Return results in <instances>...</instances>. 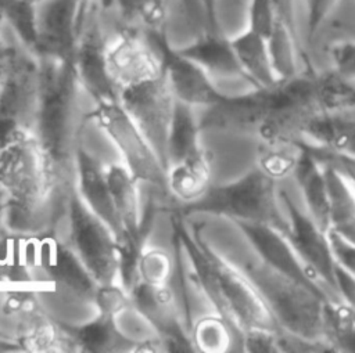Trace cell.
Listing matches in <instances>:
<instances>
[{
	"label": "cell",
	"instance_id": "obj_45",
	"mask_svg": "<svg viewBox=\"0 0 355 353\" xmlns=\"http://www.w3.org/2000/svg\"><path fill=\"white\" fill-rule=\"evenodd\" d=\"M279 17L284 21V24L297 35V24H295V7L294 0H275ZM298 36V35H297Z\"/></svg>",
	"mask_w": 355,
	"mask_h": 353
},
{
	"label": "cell",
	"instance_id": "obj_32",
	"mask_svg": "<svg viewBox=\"0 0 355 353\" xmlns=\"http://www.w3.org/2000/svg\"><path fill=\"white\" fill-rule=\"evenodd\" d=\"M298 36L284 24L282 18L266 37L270 62L279 80L291 79L298 75L297 62Z\"/></svg>",
	"mask_w": 355,
	"mask_h": 353
},
{
	"label": "cell",
	"instance_id": "obj_18",
	"mask_svg": "<svg viewBox=\"0 0 355 353\" xmlns=\"http://www.w3.org/2000/svg\"><path fill=\"white\" fill-rule=\"evenodd\" d=\"M78 36V0H44L36 4V55L72 60Z\"/></svg>",
	"mask_w": 355,
	"mask_h": 353
},
{
	"label": "cell",
	"instance_id": "obj_4",
	"mask_svg": "<svg viewBox=\"0 0 355 353\" xmlns=\"http://www.w3.org/2000/svg\"><path fill=\"white\" fill-rule=\"evenodd\" d=\"M176 242L190 266V274L209 306L223 317L240 338L251 328L279 331L262 296L244 271L220 256L201 237L197 227L186 224L184 215L171 210Z\"/></svg>",
	"mask_w": 355,
	"mask_h": 353
},
{
	"label": "cell",
	"instance_id": "obj_11",
	"mask_svg": "<svg viewBox=\"0 0 355 353\" xmlns=\"http://www.w3.org/2000/svg\"><path fill=\"white\" fill-rule=\"evenodd\" d=\"M118 101L154 147L168 170L178 101L165 71L119 90Z\"/></svg>",
	"mask_w": 355,
	"mask_h": 353
},
{
	"label": "cell",
	"instance_id": "obj_29",
	"mask_svg": "<svg viewBox=\"0 0 355 353\" xmlns=\"http://www.w3.org/2000/svg\"><path fill=\"white\" fill-rule=\"evenodd\" d=\"M190 336L194 352H241V338L215 310L191 321Z\"/></svg>",
	"mask_w": 355,
	"mask_h": 353
},
{
	"label": "cell",
	"instance_id": "obj_40",
	"mask_svg": "<svg viewBox=\"0 0 355 353\" xmlns=\"http://www.w3.org/2000/svg\"><path fill=\"white\" fill-rule=\"evenodd\" d=\"M18 46L19 42L10 28L4 22H0V91L12 65Z\"/></svg>",
	"mask_w": 355,
	"mask_h": 353
},
{
	"label": "cell",
	"instance_id": "obj_50",
	"mask_svg": "<svg viewBox=\"0 0 355 353\" xmlns=\"http://www.w3.org/2000/svg\"><path fill=\"white\" fill-rule=\"evenodd\" d=\"M1 338H3V336H1Z\"/></svg>",
	"mask_w": 355,
	"mask_h": 353
},
{
	"label": "cell",
	"instance_id": "obj_39",
	"mask_svg": "<svg viewBox=\"0 0 355 353\" xmlns=\"http://www.w3.org/2000/svg\"><path fill=\"white\" fill-rule=\"evenodd\" d=\"M241 352L248 353H280L277 331L269 328H251L243 334Z\"/></svg>",
	"mask_w": 355,
	"mask_h": 353
},
{
	"label": "cell",
	"instance_id": "obj_30",
	"mask_svg": "<svg viewBox=\"0 0 355 353\" xmlns=\"http://www.w3.org/2000/svg\"><path fill=\"white\" fill-rule=\"evenodd\" d=\"M71 327L79 352H133V345L121 336L110 320L103 316L83 325Z\"/></svg>",
	"mask_w": 355,
	"mask_h": 353
},
{
	"label": "cell",
	"instance_id": "obj_23",
	"mask_svg": "<svg viewBox=\"0 0 355 353\" xmlns=\"http://www.w3.org/2000/svg\"><path fill=\"white\" fill-rule=\"evenodd\" d=\"M312 144L355 161V109H320L300 127Z\"/></svg>",
	"mask_w": 355,
	"mask_h": 353
},
{
	"label": "cell",
	"instance_id": "obj_14",
	"mask_svg": "<svg viewBox=\"0 0 355 353\" xmlns=\"http://www.w3.org/2000/svg\"><path fill=\"white\" fill-rule=\"evenodd\" d=\"M107 32V10L90 4L80 25L72 62L79 83L93 105L118 101V90L105 65Z\"/></svg>",
	"mask_w": 355,
	"mask_h": 353
},
{
	"label": "cell",
	"instance_id": "obj_42",
	"mask_svg": "<svg viewBox=\"0 0 355 353\" xmlns=\"http://www.w3.org/2000/svg\"><path fill=\"white\" fill-rule=\"evenodd\" d=\"M338 0H304L306 8V26L309 36H313L323 25Z\"/></svg>",
	"mask_w": 355,
	"mask_h": 353
},
{
	"label": "cell",
	"instance_id": "obj_47",
	"mask_svg": "<svg viewBox=\"0 0 355 353\" xmlns=\"http://www.w3.org/2000/svg\"><path fill=\"white\" fill-rule=\"evenodd\" d=\"M4 352H24V350L19 346V343L0 336V353H4Z\"/></svg>",
	"mask_w": 355,
	"mask_h": 353
},
{
	"label": "cell",
	"instance_id": "obj_38",
	"mask_svg": "<svg viewBox=\"0 0 355 353\" xmlns=\"http://www.w3.org/2000/svg\"><path fill=\"white\" fill-rule=\"evenodd\" d=\"M329 57L336 76L349 83L355 80V42H338L331 44Z\"/></svg>",
	"mask_w": 355,
	"mask_h": 353
},
{
	"label": "cell",
	"instance_id": "obj_35",
	"mask_svg": "<svg viewBox=\"0 0 355 353\" xmlns=\"http://www.w3.org/2000/svg\"><path fill=\"white\" fill-rule=\"evenodd\" d=\"M320 101L323 109H355V87L333 72L320 75Z\"/></svg>",
	"mask_w": 355,
	"mask_h": 353
},
{
	"label": "cell",
	"instance_id": "obj_5",
	"mask_svg": "<svg viewBox=\"0 0 355 353\" xmlns=\"http://www.w3.org/2000/svg\"><path fill=\"white\" fill-rule=\"evenodd\" d=\"M180 212L214 215L230 219L233 223L270 226L284 235L288 228L276 180L259 166L251 168L232 181L212 184L200 199Z\"/></svg>",
	"mask_w": 355,
	"mask_h": 353
},
{
	"label": "cell",
	"instance_id": "obj_43",
	"mask_svg": "<svg viewBox=\"0 0 355 353\" xmlns=\"http://www.w3.org/2000/svg\"><path fill=\"white\" fill-rule=\"evenodd\" d=\"M336 292L341 302L355 310V275L336 266Z\"/></svg>",
	"mask_w": 355,
	"mask_h": 353
},
{
	"label": "cell",
	"instance_id": "obj_46",
	"mask_svg": "<svg viewBox=\"0 0 355 353\" xmlns=\"http://www.w3.org/2000/svg\"><path fill=\"white\" fill-rule=\"evenodd\" d=\"M78 3H79V14H83V11H86L90 4H96L101 8L108 10L114 7L115 0H78Z\"/></svg>",
	"mask_w": 355,
	"mask_h": 353
},
{
	"label": "cell",
	"instance_id": "obj_28",
	"mask_svg": "<svg viewBox=\"0 0 355 353\" xmlns=\"http://www.w3.org/2000/svg\"><path fill=\"white\" fill-rule=\"evenodd\" d=\"M322 165L326 170L330 198L329 230L355 244V190L337 168L330 163Z\"/></svg>",
	"mask_w": 355,
	"mask_h": 353
},
{
	"label": "cell",
	"instance_id": "obj_41",
	"mask_svg": "<svg viewBox=\"0 0 355 353\" xmlns=\"http://www.w3.org/2000/svg\"><path fill=\"white\" fill-rule=\"evenodd\" d=\"M327 235L336 263L349 274L355 275V244L347 241L333 230H329Z\"/></svg>",
	"mask_w": 355,
	"mask_h": 353
},
{
	"label": "cell",
	"instance_id": "obj_2",
	"mask_svg": "<svg viewBox=\"0 0 355 353\" xmlns=\"http://www.w3.org/2000/svg\"><path fill=\"white\" fill-rule=\"evenodd\" d=\"M320 109V75L298 73L197 109V122L201 132L258 134L263 143H272L297 138L304 120Z\"/></svg>",
	"mask_w": 355,
	"mask_h": 353
},
{
	"label": "cell",
	"instance_id": "obj_48",
	"mask_svg": "<svg viewBox=\"0 0 355 353\" xmlns=\"http://www.w3.org/2000/svg\"><path fill=\"white\" fill-rule=\"evenodd\" d=\"M28 1H31V3H33V4H39V3H42V1H44V0H28Z\"/></svg>",
	"mask_w": 355,
	"mask_h": 353
},
{
	"label": "cell",
	"instance_id": "obj_15",
	"mask_svg": "<svg viewBox=\"0 0 355 353\" xmlns=\"http://www.w3.org/2000/svg\"><path fill=\"white\" fill-rule=\"evenodd\" d=\"M288 228L286 237L311 275L324 288L333 300H340L336 292V260L331 252L327 231L319 227L312 217L302 212L293 198L279 191Z\"/></svg>",
	"mask_w": 355,
	"mask_h": 353
},
{
	"label": "cell",
	"instance_id": "obj_6",
	"mask_svg": "<svg viewBox=\"0 0 355 353\" xmlns=\"http://www.w3.org/2000/svg\"><path fill=\"white\" fill-rule=\"evenodd\" d=\"M53 233L67 244L98 287L121 285V244L112 230L85 205L75 187Z\"/></svg>",
	"mask_w": 355,
	"mask_h": 353
},
{
	"label": "cell",
	"instance_id": "obj_33",
	"mask_svg": "<svg viewBox=\"0 0 355 353\" xmlns=\"http://www.w3.org/2000/svg\"><path fill=\"white\" fill-rule=\"evenodd\" d=\"M0 18L18 42L35 53L36 4L28 0H0Z\"/></svg>",
	"mask_w": 355,
	"mask_h": 353
},
{
	"label": "cell",
	"instance_id": "obj_26",
	"mask_svg": "<svg viewBox=\"0 0 355 353\" xmlns=\"http://www.w3.org/2000/svg\"><path fill=\"white\" fill-rule=\"evenodd\" d=\"M230 43L252 87H270L279 82L270 62L266 37L245 26L241 32L230 36Z\"/></svg>",
	"mask_w": 355,
	"mask_h": 353
},
{
	"label": "cell",
	"instance_id": "obj_12",
	"mask_svg": "<svg viewBox=\"0 0 355 353\" xmlns=\"http://www.w3.org/2000/svg\"><path fill=\"white\" fill-rule=\"evenodd\" d=\"M31 262L37 275L55 284L61 299L97 307L98 285L67 244L53 231L31 238Z\"/></svg>",
	"mask_w": 355,
	"mask_h": 353
},
{
	"label": "cell",
	"instance_id": "obj_37",
	"mask_svg": "<svg viewBox=\"0 0 355 353\" xmlns=\"http://www.w3.org/2000/svg\"><path fill=\"white\" fill-rule=\"evenodd\" d=\"M277 343L280 353H334L326 339H311L283 329L277 331Z\"/></svg>",
	"mask_w": 355,
	"mask_h": 353
},
{
	"label": "cell",
	"instance_id": "obj_3",
	"mask_svg": "<svg viewBox=\"0 0 355 353\" xmlns=\"http://www.w3.org/2000/svg\"><path fill=\"white\" fill-rule=\"evenodd\" d=\"M39 58L40 98L31 132L55 180L69 192L75 187L76 155L93 102L79 83L72 60Z\"/></svg>",
	"mask_w": 355,
	"mask_h": 353
},
{
	"label": "cell",
	"instance_id": "obj_25",
	"mask_svg": "<svg viewBox=\"0 0 355 353\" xmlns=\"http://www.w3.org/2000/svg\"><path fill=\"white\" fill-rule=\"evenodd\" d=\"M114 8L123 24L166 40L173 19H184L179 0H115Z\"/></svg>",
	"mask_w": 355,
	"mask_h": 353
},
{
	"label": "cell",
	"instance_id": "obj_16",
	"mask_svg": "<svg viewBox=\"0 0 355 353\" xmlns=\"http://www.w3.org/2000/svg\"><path fill=\"white\" fill-rule=\"evenodd\" d=\"M40 58L19 43L0 91V125L31 129L40 98Z\"/></svg>",
	"mask_w": 355,
	"mask_h": 353
},
{
	"label": "cell",
	"instance_id": "obj_36",
	"mask_svg": "<svg viewBox=\"0 0 355 353\" xmlns=\"http://www.w3.org/2000/svg\"><path fill=\"white\" fill-rule=\"evenodd\" d=\"M279 11L275 0H248L247 28L268 37L276 22Z\"/></svg>",
	"mask_w": 355,
	"mask_h": 353
},
{
	"label": "cell",
	"instance_id": "obj_21",
	"mask_svg": "<svg viewBox=\"0 0 355 353\" xmlns=\"http://www.w3.org/2000/svg\"><path fill=\"white\" fill-rule=\"evenodd\" d=\"M175 50L197 64L218 89L219 83L226 80L248 83L230 43V36L226 33L204 32L186 46Z\"/></svg>",
	"mask_w": 355,
	"mask_h": 353
},
{
	"label": "cell",
	"instance_id": "obj_9",
	"mask_svg": "<svg viewBox=\"0 0 355 353\" xmlns=\"http://www.w3.org/2000/svg\"><path fill=\"white\" fill-rule=\"evenodd\" d=\"M90 119L110 138L121 158L119 161L130 174L141 185H147L150 195L164 208L171 209L166 184L168 170L151 143L121 107L119 101L93 105Z\"/></svg>",
	"mask_w": 355,
	"mask_h": 353
},
{
	"label": "cell",
	"instance_id": "obj_22",
	"mask_svg": "<svg viewBox=\"0 0 355 353\" xmlns=\"http://www.w3.org/2000/svg\"><path fill=\"white\" fill-rule=\"evenodd\" d=\"M75 190L85 205L112 230L121 244V230L111 201L105 165L90 154L83 144L76 155Z\"/></svg>",
	"mask_w": 355,
	"mask_h": 353
},
{
	"label": "cell",
	"instance_id": "obj_49",
	"mask_svg": "<svg viewBox=\"0 0 355 353\" xmlns=\"http://www.w3.org/2000/svg\"><path fill=\"white\" fill-rule=\"evenodd\" d=\"M227 1H229V0H223V4H225V3H227Z\"/></svg>",
	"mask_w": 355,
	"mask_h": 353
},
{
	"label": "cell",
	"instance_id": "obj_44",
	"mask_svg": "<svg viewBox=\"0 0 355 353\" xmlns=\"http://www.w3.org/2000/svg\"><path fill=\"white\" fill-rule=\"evenodd\" d=\"M198 3L204 12L207 32L225 33L220 25V12H222L223 0H198Z\"/></svg>",
	"mask_w": 355,
	"mask_h": 353
},
{
	"label": "cell",
	"instance_id": "obj_20",
	"mask_svg": "<svg viewBox=\"0 0 355 353\" xmlns=\"http://www.w3.org/2000/svg\"><path fill=\"white\" fill-rule=\"evenodd\" d=\"M171 209H183L200 199L212 183V156L204 145L182 155L168 168Z\"/></svg>",
	"mask_w": 355,
	"mask_h": 353
},
{
	"label": "cell",
	"instance_id": "obj_13",
	"mask_svg": "<svg viewBox=\"0 0 355 353\" xmlns=\"http://www.w3.org/2000/svg\"><path fill=\"white\" fill-rule=\"evenodd\" d=\"M136 307L169 339L178 352H194L183 275L164 282H135L128 291Z\"/></svg>",
	"mask_w": 355,
	"mask_h": 353
},
{
	"label": "cell",
	"instance_id": "obj_10",
	"mask_svg": "<svg viewBox=\"0 0 355 353\" xmlns=\"http://www.w3.org/2000/svg\"><path fill=\"white\" fill-rule=\"evenodd\" d=\"M105 65L119 90L164 72V60L157 36L123 24L111 7L107 10Z\"/></svg>",
	"mask_w": 355,
	"mask_h": 353
},
{
	"label": "cell",
	"instance_id": "obj_24",
	"mask_svg": "<svg viewBox=\"0 0 355 353\" xmlns=\"http://www.w3.org/2000/svg\"><path fill=\"white\" fill-rule=\"evenodd\" d=\"M298 158L294 168V177L301 190L306 213L324 231L330 228V198L324 166L313 155L308 141L297 138Z\"/></svg>",
	"mask_w": 355,
	"mask_h": 353
},
{
	"label": "cell",
	"instance_id": "obj_19",
	"mask_svg": "<svg viewBox=\"0 0 355 353\" xmlns=\"http://www.w3.org/2000/svg\"><path fill=\"white\" fill-rule=\"evenodd\" d=\"M157 40L162 51L164 71L178 102L201 109L230 96L220 91L197 64L171 47L165 36H157Z\"/></svg>",
	"mask_w": 355,
	"mask_h": 353
},
{
	"label": "cell",
	"instance_id": "obj_8",
	"mask_svg": "<svg viewBox=\"0 0 355 353\" xmlns=\"http://www.w3.org/2000/svg\"><path fill=\"white\" fill-rule=\"evenodd\" d=\"M0 336L19 343L24 352H79L72 327L53 316L32 291L0 292Z\"/></svg>",
	"mask_w": 355,
	"mask_h": 353
},
{
	"label": "cell",
	"instance_id": "obj_1",
	"mask_svg": "<svg viewBox=\"0 0 355 353\" xmlns=\"http://www.w3.org/2000/svg\"><path fill=\"white\" fill-rule=\"evenodd\" d=\"M0 192L7 230L15 235L37 238L61 217L69 192L55 180L31 129L0 125Z\"/></svg>",
	"mask_w": 355,
	"mask_h": 353
},
{
	"label": "cell",
	"instance_id": "obj_27",
	"mask_svg": "<svg viewBox=\"0 0 355 353\" xmlns=\"http://www.w3.org/2000/svg\"><path fill=\"white\" fill-rule=\"evenodd\" d=\"M180 274L182 266L178 244L173 249H169L164 245L150 244L147 235L135 257L130 278L125 291L128 292L135 282L164 284L178 278Z\"/></svg>",
	"mask_w": 355,
	"mask_h": 353
},
{
	"label": "cell",
	"instance_id": "obj_17",
	"mask_svg": "<svg viewBox=\"0 0 355 353\" xmlns=\"http://www.w3.org/2000/svg\"><path fill=\"white\" fill-rule=\"evenodd\" d=\"M258 256V260L273 271L333 300L324 288L311 275L287 237L270 227L254 223H234Z\"/></svg>",
	"mask_w": 355,
	"mask_h": 353
},
{
	"label": "cell",
	"instance_id": "obj_34",
	"mask_svg": "<svg viewBox=\"0 0 355 353\" xmlns=\"http://www.w3.org/2000/svg\"><path fill=\"white\" fill-rule=\"evenodd\" d=\"M297 138L263 143V150L259 154L258 166L276 181L294 172L300 152Z\"/></svg>",
	"mask_w": 355,
	"mask_h": 353
},
{
	"label": "cell",
	"instance_id": "obj_7",
	"mask_svg": "<svg viewBox=\"0 0 355 353\" xmlns=\"http://www.w3.org/2000/svg\"><path fill=\"white\" fill-rule=\"evenodd\" d=\"M266 303L279 329L324 339V305L327 298L273 271L262 262L239 266Z\"/></svg>",
	"mask_w": 355,
	"mask_h": 353
},
{
	"label": "cell",
	"instance_id": "obj_31",
	"mask_svg": "<svg viewBox=\"0 0 355 353\" xmlns=\"http://www.w3.org/2000/svg\"><path fill=\"white\" fill-rule=\"evenodd\" d=\"M324 339L334 353H355V310L341 300L324 305Z\"/></svg>",
	"mask_w": 355,
	"mask_h": 353
}]
</instances>
